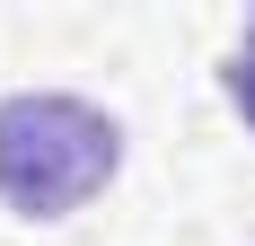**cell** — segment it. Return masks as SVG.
Returning a JSON list of instances; mask_svg holds the SVG:
<instances>
[{"label":"cell","instance_id":"obj_1","mask_svg":"<svg viewBox=\"0 0 255 246\" xmlns=\"http://www.w3.org/2000/svg\"><path fill=\"white\" fill-rule=\"evenodd\" d=\"M124 167V123L62 88L0 97V202L18 220H62Z\"/></svg>","mask_w":255,"mask_h":246},{"label":"cell","instance_id":"obj_2","mask_svg":"<svg viewBox=\"0 0 255 246\" xmlns=\"http://www.w3.org/2000/svg\"><path fill=\"white\" fill-rule=\"evenodd\" d=\"M220 88H229V106L255 123V18H247V44L229 53V71H220Z\"/></svg>","mask_w":255,"mask_h":246}]
</instances>
